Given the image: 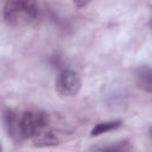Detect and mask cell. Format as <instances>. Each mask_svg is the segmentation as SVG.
Returning a JSON list of instances; mask_svg holds the SVG:
<instances>
[{
  "label": "cell",
  "mask_w": 152,
  "mask_h": 152,
  "mask_svg": "<svg viewBox=\"0 0 152 152\" xmlns=\"http://www.w3.org/2000/svg\"><path fill=\"white\" fill-rule=\"evenodd\" d=\"M120 126V121H107V122H101V124H97L93 129H91V135L93 137H96V135H100L102 133H106V132H109L112 129H115L116 127Z\"/></svg>",
  "instance_id": "277c9868"
},
{
  "label": "cell",
  "mask_w": 152,
  "mask_h": 152,
  "mask_svg": "<svg viewBox=\"0 0 152 152\" xmlns=\"http://www.w3.org/2000/svg\"><path fill=\"white\" fill-rule=\"evenodd\" d=\"M81 89L80 76L71 70L62 71L56 80V90L62 96H74Z\"/></svg>",
  "instance_id": "7a4b0ae2"
},
{
  "label": "cell",
  "mask_w": 152,
  "mask_h": 152,
  "mask_svg": "<svg viewBox=\"0 0 152 152\" xmlns=\"http://www.w3.org/2000/svg\"><path fill=\"white\" fill-rule=\"evenodd\" d=\"M137 83L139 88L147 93H152V69L142 68L137 74Z\"/></svg>",
  "instance_id": "3957f363"
},
{
  "label": "cell",
  "mask_w": 152,
  "mask_h": 152,
  "mask_svg": "<svg viewBox=\"0 0 152 152\" xmlns=\"http://www.w3.org/2000/svg\"><path fill=\"white\" fill-rule=\"evenodd\" d=\"M151 138H152V128H151Z\"/></svg>",
  "instance_id": "8992f818"
},
{
  "label": "cell",
  "mask_w": 152,
  "mask_h": 152,
  "mask_svg": "<svg viewBox=\"0 0 152 152\" xmlns=\"http://www.w3.org/2000/svg\"><path fill=\"white\" fill-rule=\"evenodd\" d=\"M72 1L77 7H84L86 5H88L90 2V0H72Z\"/></svg>",
  "instance_id": "5b68a950"
},
{
  "label": "cell",
  "mask_w": 152,
  "mask_h": 152,
  "mask_svg": "<svg viewBox=\"0 0 152 152\" xmlns=\"http://www.w3.org/2000/svg\"><path fill=\"white\" fill-rule=\"evenodd\" d=\"M38 14L36 0H7L4 7L5 21L13 27L31 24Z\"/></svg>",
  "instance_id": "6da1fadb"
}]
</instances>
